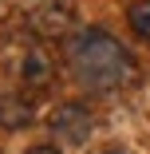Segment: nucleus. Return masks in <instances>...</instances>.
<instances>
[{
	"label": "nucleus",
	"instance_id": "39448f33",
	"mask_svg": "<svg viewBox=\"0 0 150 154\" xmlns=\"http://www.w3.org/2000/svg\"><path fill=\"white\" fill-rule=\"evenodd\" d=\"M32 119H36V111H32L28 99H20V95H4L0 99V127L4 131H24Z\"/></svg>",
	"mask_w": 150,
	"mask_h": 154
},
{
	"label": "nucleus",
	"instance_id": "f03ea898",
	"mask_svg": "<svg viewBox=\"0 0 150 154\" xmlns=\"http://www.w3.org/2000/svg\"><path fill=\"white\" fill-rule=\"evenodd\" d=\"M47 127H51V134H55L59 142H67V146H83L87 138H91V131H95V115H91V107H87V103L67 99V103H59V107L51 111Z\"/></svg>",
	"mask_w": 150,
	"mask_h": 154
},
{
	"label": "nucleus",
	"instance_id": "423d86ee",
	"mask_svg": "<svg viewBox=\"0 0 150 154\" xmlns=\"http://www.w3.org/2000/svg\"><path fill=\"white\" fill-rule=\"evenodd\" d=\"M127 20H130V28H134V36H142V40L150 44V0H134L130 12H127Z\"/></svg>",
	"mask_w": 150,
	"mask_h": 154
},
{
	"label": "nucleus",
	"instance_id": "0eeeda50",
	"mask_svg": "<svg viewBox=\"0 0 150 154\" xmlns=\"http://www.w3.org/2000/svg\"><path fill=\"white\" fill-rule=\"evenodd\" d=\"M24 154H59V146H51V142H40V146H32V150H24Z\"/></svg>",
	"mask_w": 150,
	"mask_h": 154
},
{
	"label": "nucleus",
	"instance_id": "f257e3e1",
	"mask_svg": "<svg viewBox=\"0 0 150 154\" xmlns=\"http://www.w3.org/2000/svg\"><path fill=\"white\" fill-rule=\"evenodd\" d=\"M67 67L91 95H111L134 83V55L103 28H83L67 40Z\"/></svg>",
	"mask_w": 150,
	"mask_h": 154
},
{
	"label": "nucleus",
	"instance_id": "20e7f679",
	"mask_svg": "<svg viewBox=\"0 0 150 154\" xmlns=\"http://www.w3.org/2000/svg\"><path fill=\"white\" fill-rule=\"evenodd\" d=\"M71 4H67V0H51V4L36 16V28H40V32L44 36H63L67 32V28H71Z\"/></svg>",
	"mask_w": 150,
	"mask_h": 154
},
{
	"label": "nucleus",
	"instance_id": "7ed1b4c3",
	"mask_svg": "<svg viewBox=\"0 0 150 154\" xmlns=\"http://www.w3.org/2000/svg\"><path fill=\"white\" fill-rule=\"evenodd\" d=\"M20 79L28 83V87H47L51 79H55V67H51V55L40 48V44H32L24 51V63H20Z\"/></svg>",
	"mask_w": 150,
	"mask_h": 154
},
{
	"label": "nucleus",
	"instance_id": "6e6552de",
	"mask_svg": "<svg viewBox=\"0 0 150 154\" xmlns=\"http://www.w3.org/2000/svg\"><path fill=\"white\" fill-rule=\"evenodd\" d=\"M103 154H127V150H103Z\"/></svg>",
	"mask_w": 150,
	"mask_h": 154
}]
</instances>
